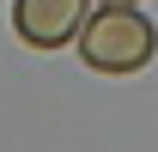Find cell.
Instances as JSON below:
<instances>
[{"mask_svg":"<svg viewBox=\"0 0 158 152\" xmlns=\"http://www.w3.org/2000/svg\"><path fill=\"white\" fill-rule=\"evenodd\" d=\"M12 24H19V37L31 49H61V43H79L85 0H19Z\"/></svg>","mask_w":158,"mask_h":152,"instance_id":"cell-2","label":"cell"},{"mask_svg":"<svg viewBox=\"0 0 158 152\" xmlns=\"http://www.w3.org/2000/svg\"><path fill=\"white\" fill-rule=\"evenodd\" d=\"M158 49V31L134 6H103L79 24V55L91 73H140Z\"/></svg>","mask_w":158,"mask_h":152,"instance_id":"cell-1","label":"cell"},{"mask_svg":"<svg viewBox=\"0 0 158 152\" xmlns=\"http://www.w3.org/2000/svg\"><path fill=\"white\" fill-rule=\"evenodd\" d=\"M103 6H140V0H103Z\"/></svg>","mask_w":158,"mask_h":152,"instance_id":"cell-3","label":"cell"}]
</instances>
